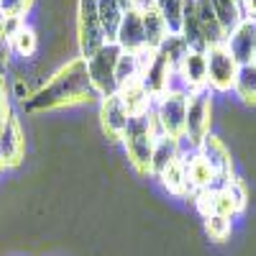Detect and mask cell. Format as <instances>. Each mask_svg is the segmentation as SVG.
<instances>
[{"label":"cell","instance_id":"1","mask_svg":"<svg viewBox=\"0 0 256 256\" xmlns=\"http://www.w3.org/2000/svg\"><path fill=\"white\" fill-rule=\"evenodd\" d=\"M95 98L98 92L90 82L88 62L80 56L70 62L67 67H62L34 98H28L26 110H52V108H62V105L90 102Z\"/></svg>","mask_w":256,"mask_h":256},{"label":"cell","instance_id":"2","mask_svg":"<svg viewBox=\"0 0 256 256\" xmlns=\"http://www.w3.org/2000/svg\"><path fill=\"white\" fill-rule=\"evenodd\" d=\"M120 141L126 146L128 162H131V166L136 172L138 174H152V154H154L156 138H154V131H152V123H148V113L146 116H131Z\"/></svg>","mask_w":256,"mask_h":256},{"label":"cell","instance_id":"3","mask_svg":"<svg viewBox=\"0 0 256 256\" xmlns=\"http://www.w3.org/2000/svg\"><path fill=\"white\" fill-rule=\"evenodd\" d=\"M123 49L110 41V44H105L95 56L84 59L88 62V72H90V82L98 92V98H113L118 95V82H116V67H118V59H120Z\"/></svg>","mask_w":256,"mask_h":256},{"label":"cell","instance_id":"4","mask_svg":"<svg viewBox=\"0 0 256 256\" xmlns=\"http://www.w3.org/2000/svg\"><path fill=\"white\" fill-rule=\"evenodd\" d=\"M210 123H212V98L210 88H205L192 92L187 100V120L182 141H187L195 152H200V144L210 136Z\"/></svg>","mask_w":256,"mask_h":256},{"label":"cell","instance_id":"5","mask_svg":"<svg viewBox=\"0 0 256 256\" xmlns=\"http://www.w3.org/2000/svg\"><path fill=\"white\" fill-rule=\"evenodd\" d=\"M77 41H80L82 59L95 56L105 44H108L105 31L100 26L98 0H80V6H77Z\"/></svg>","mask_w":256,"mask_h":256},{"label":"cell","instance_id":"6","mask_svg":"<svg viewBox=\"0 0 256 256\" xmlns=\"http://www.w3.org/2000/svg\"><path fill=\"white\" fill-rule=\"evenodd\" d=\"M238 77V62L233 59L228 46H212L208 49V88L216 92H228L236 88Z\"/></svg>","mask_w":256,"mask_h":256},{"label":"cell","instance_id":"7","mask_svg":"<svg viewBox=\"0 0 256 256\" xmlns=\"http://www.w3.org/2000/svg\"><path fill=\"white\" fill-rule=\"evenodd\" d=\"M187 95L182 92H166L154 100V113L162 123V131L166 136L182 138L184 136V120H187Z\"/></svg>","mask_w":256,"mask_h":256},{"label":"cell","instance_id":"8","mask_svg":"<svg viewBox=\"0 0 256 256\" xmlns=\"http://www.w3.org/2000/svg\"><path fill=\"white\" fill-rule=\"evenodd\" d=\"M116 44L128 52V54H144L146 52V36H144V18H141V8L126 10L123 24L118 28Z\"/></svg>","mask_w":256,"mask_h":256},{"label":"cell","instance_id":"9","mask_svg":"<svg viewBox=\"0 0 256 256\" xmlns=\"http://www.w3.org/2000/svg\"><path fill=\"white\" fill-rule=\"evenodd\" d=\"M172 72H174L172 64H169V59L162 52H154L152 62H148L146 67L141 70V82H144V88L148 90V95H152L154 100H159L162 95H166Z\"/></svg>","mask_w":256,"mask_h":256},{"label":"cell","instance_id":"10","mask_svg":"<svg viewBox=\"0 0 256 256\" xmlns=\"http://www.w3.org/2000/svg\"><path fill=\"white\" fill-rule=\"evenodd\" d=\"M226 46L233 54V59L238 62V67H244V64H254L256 62V20L246 18L244 24L228 36Z\"/></svg>","mask_w":256,"mask_h":256},{"label":"cell","instance_id":"11","mask_svg":"<svg viewBox=\"0 0 256 256\" xmlns=\"http://www.w3.org/2000/svg\"><path fill=\"white\" fill-rule=\"evenodd\" d=\"M177 74L182 77L184 88L192 92L205 90L208 88V52H187V56L182 59V64L177 67Z\"/></svg>","mask_w":256,"mask_h":256},{"label":"cell","instance_id":"12","mask_svg":"<svg viewBox=\"0 0 256 256\" xmlns=\"http://www.w3.org/2000/svg\"><path fill=\"white\" fill-rule=\"evenodd\" d=\"M100 120H102L105 134H108L110 138H123L126 128H128V120H131V113H128V108H126V102L120 100V95H113V98L102 100Z\"/></svg>","mask_w":256,"mask_h":256},{"label":"cell","instance_id":"13","mask_svg":"<svg viewBox=\"0 0 256 256\" xmlns=\"http://www.w3.org/2000/svg\"><path fill=\"white\" fill-rule=\"evenodd\" d=\"M182 162H184V166H187V182H190L192 192L210 190V187H223V184H226V182L218 180L216 169L208 164V159H205L200 152H195L192 156H187V159H182Z\"/></svg>","mask_w":256,"mask_h":256},{"label":"cell","instance_id":"14","mask_svg":"<svg viewBox=\"0 0 256 256\" xmlns=\"http://www.w3.org/2000/svg\"><path fill=\"white\" fill-rule=\"evenodd\" d=\"M24 152H26V138L20 134L18 120L10 116L8 126L3 128V134H0V159H3V166L18 164L24 159Z\"/></svg>","mask_w":256,"mask_h":256},{"label":"cell","instance_id":"15","mask_svg":"<svg viewBox=\"0 0 256 256\" xmlns=\"http://www.w3.org/2000/svg\"><path fill=\"white\" fill-rule=\"evenodd\" d=\"M200 154L208 159V164H210L212 169H216L218 180L228 184V182H230V166H233L228 146H226L220 138H216V136H208V138L200 144Z\"/></svg>","mask_w":256,"mask_h":256},{"label":"cell","instance_id":"16","mask_svg":"<svg viewBox=\"0 0 256 256\" xmlns=\"http://www.w3.org/2000/svg\"><path fill=\"white\" fill-rule=\"evenodd\" d=\"M144 18V36H146V52H159L162 44L169 38V28L164 24L156 6H138Z\"/></svg>","mask_w":256,"mask_h":256},{"label":"cell","instance_id":"17","mask_svg":"<svg viewBox=\"0 0 256 256\" xmlns=\"http://www.w3.org/2000/svg\"><path fill=\"white\" fill-rule=\"evenodd\" d=\"M182 159V141L174 136H162L154 144V154H152V174L162 177L174 162Z\"/></svg>","mask_w":256,"mask_h":256},{"label":"cell","instance_id":"18","mask_svg":"<svg viewBox=\"0 0 256 256\" xmlns=\"http://www.w3.org/2000/svg\"><path fill=\"white\" fill-rule=\"evenodd\" d=\"M195 8H198V18H200V26H202V36L208 41V49L212 46H223L228 36L223 31V26L218 24V16L216 8H212V0H195Z\"/></svg>","mask_w":256,"mask_h":256},{"label":"cell","instance_id":"19","mask_svg":"<svg viewBox=\"0 0 256 256\" xmlns=\"http://www.w3.org/2000/svg\"><path fill=\"white\" fill-rule=\"evenodd\" d=\"M180 36L184 38V44L192 52H208V41L202 36V26H200V18H198L195 0H184V18H182Z\"/></svg>","mask_w":256,"mask_h":256},{"label":"cell","instance_id":"20","mask_svg":"<svg viewBox=\"0 0 256 256\" xmlns=\"http://www.w3.org/2000/svg\"><path fill=\"white\" fill-rule=\"evenodd\" d=\"M118 95L126 102V108H128L131 116H146L148 110H152V105H154V98L148 95V90L144 88L141 80H134V82L123 84V88L118 90Z\"/></svg>","mask_w":256,"mask_h":256},{"label":"cell","instance_id":"21","mask_svg":"<svg viewBox=\"0 0 256 256\" xmlns=\"http://www.w3.org/2000/svg\"><path fill=\"white\" fill-rule=\"evenodd\" d=\"M98 16H100V26L105 31V38H108V44H110L118 36V28L123 24L126 10L118 6V0H98Z\"/></svg>","mask_w":256,"mask_h":256},{"label":"cell","instance_id":"22","mask_svg":"<svg viewBox=\"0 0 256 256\" xmlns=\"http://www.w3.org/2000/svg\"><path fill=\"white\" fill-rule=\"evenodd\" d=\"M212 8H216V16H218V24L223 26L226 36H230L241 24H244V10H241V3L238 0H212Z\"/></svg>","mask_w":256,"mask_h":256},{"label":"cell","instance_id":"23","mask_svg":"<svg viewBox=\"0 0 256 256\" xmlns=\"http://www.w3.org/2000/svg\"><path fill=\"white\" fill-rule=\"evenodd\" d=\"M159 180L164 182V187L172 192V195H190V192H192V187H190V182H187V166H184L182 159L174 162ZM192 195H195V192H192Z\"/></svg>","mask_w":256,"mask_h":256},{"label":"cell","instance_id":"24","mask_svg":"<svg viewBox=\"0 0 256 256\" xmlns=\"http://www.w3.org/2000/svg\"><path fill=\"white\" fill-rule=\"evenodd\" d=\"M156 10L162 13L169 34L182 31V18H184V0H156Z\"/></svg>","mask_w":256,"mask_h":256},{"label":"cell","instance_id":"25","mask_svg":"<svg viewBox=\"0 0 256 256\" xmlns=\"http://www.w3.org/2000/svg\"><path fill=\"white\" fill-rule=\"evenodd\" d=\"M238 92V98L244 102H251L256 105V62L254 64H244V67H238V77H236V88H233Z\"/></svg>","mask_w":256,"mask_h":256},{"label":"cell","instance_id":"26","mask_svg":"<svg viewBox=\"0 0 256 256\" xmlns=\"http://www.w3.org/2000/svg\"><path fill=\"white\" fill-rule=\"evenodd\" d=\"M134 80H141V59H138V54H128V52H123L120 59H118V67H116L118 90L123 88V84L134 82Z\"/></svg>","mask_w":256,"mask_h":256},{"label":"cell","instance_id":"27","mask_svg":"<svg viewBox=\"0 0 256 256\" xmlns=\"http://www.w3.org/2000/svg\"><path fill=\"white\" fill-rule=\"evenodd\" d=\"M166 59H169V64H172V70H177L180 64H182V59L187 56V52H190V46L184 44V38L180 36V34H169V38L162 44V49H159Z\"/></svg>","mask_w":256,"mask_h":256},{"label":"cell","instance_id":"28","mask_svg":"<svg viewBox=\"0 0 256 256\" xmlns=\"http://www.w3.org/2000/svg\"><path fill=\"white\" fill-rule=\"evenodd\" d=\"M38 46V41H36V34L26 26H20L13 36H10V49H16L20 56H31Z\"/></svg>","mask_w":256,"mask_h":256},{"label":"cell","instance_id":"29","mask_svg":"<svg viewBox=\"0 0 256 256\" xmlns=\"http://www.w3.org/2000/svg\"><path fill=\"white\" fill-rule=\"evenodd\" d=\"M205 233L210 236V241L223 244L230 236V218H220V216H208L205 218Z\"/></svg>","mask_w":256,"mask_h":256},{"label":"cell","instance_id":"30","mask_svg":"<svg viewBox=\"0 0 256 256\" xmlns=\"http://www.w3.org/2000/svg\"><path fill=\"white\" fill-rule=\"evenodd\" d=\"M31 3L34 0H0V13L8 18H20L31 8Z\"/></svg>","mask_w":256,"mask_h":256},{"label":"cell","instance_id":"31","mask_svg":"<svg viewBox=\"0 0 256 256\" xmlns=\"http://www.w3.org/2000/svg\"><path fill=\"white\" fill-rule=\"evenodd\" d=\"M8 64H10V41L3 31V13H0V74H6Z\"/></svg>","mask_w":256,"mask_h":256},{"label":"cell","instance_id":"32","mask_svg":"<svg viewBox=\"0 0 256 256\" xmlns=\"http://www.w3.org/2000/svg\"><path fill=\"white\" fill-rule=\"evenodd\" d=\"M241 10H244V18L256 20V0H241Z\"/></svg>","mask_w":256,"mask_h":256},{"label":"cell","instance_id":"33","mask_svg":"<svg viewBox=\"0 0 256 256\" xmlns=\"http://www.w3.org/2000/svg\"><path fill=\"white\" fill-rule=\"evenodd\" d=\"M8 120H10V110H8V102H3L0 105V134H3V128L8 126Z\"/></svg>","mask_w":256,"mask_h":256},{"label":"cell","instance_id":"34","mask_svg":"<svg viewBox=\"0 0 256 256\" xmlns=\"http://www.w3.org/2000/svg\"><path fill=\"white\" fill-rule=\"evenodd\" d=\"M118 6L123 10H134V8H138V0H118Z\"/></svg>","mask_w":256,"mask_h":256},{"label":"cell","instance_id":"35","mask_svg":"<svg viewBox=\"0 0 256 256\" xmlns=\"http://www.w3.org/2000/svg\"><path fill=\"white\" fill-rule=\"evenodd\" d=\"M6 102V92H3V84H0V105Z\"/></svg>","mask_w":256,"mask_h":256},{"label":"cell","instance_id":"36","mask_svg":"<svg viewBox=\"0 0 256 256\" xmlns=\"http://www.w3.org/2000/svg\"><path fill=\"white\" fill-rule=\"evenodd\" d=\"M154 3H156V0H141L138 6H154Z\"/></svg>","mask_w":256,"mask_h":256},{"label":"cell","instance_id":"37","mask_svg":"<svg viewBox=\"0 0 256 256\" xmlns=\"http://www.w3.org/2000/svg\"><path fill=\"white\" fill-rule=\"evenodd\" d=\"M0 169H3V159H0Z\"/></svg>","mask_w":256,"mask_h":256},{"label":"cell","instance_id":"38","mask_svg":"<svg viewBox=\"0 0 256 256\" xmlns=\"http://www.w3.org/2000/svg\"><path fill=\"white\" fill-rule=\"evenodd\" d=\"M238 3H241V0H238Z\"/></svg>","mask_w":256,"mask_h":256}]
</instances>
